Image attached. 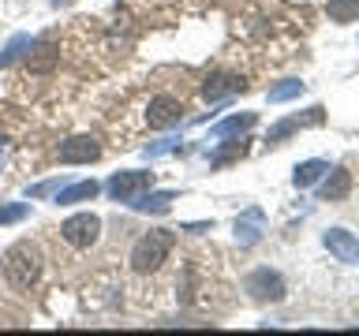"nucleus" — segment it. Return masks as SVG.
I'll use <instances>...</instances> for the list:
<instances>
[{
	"instance_id": "21",
	"label": "nucleus",
	"mask_w": 359,
	"mask_h": 336,
	"mask_svg": "<svg viewBox=\"0 0 359 336\" xmlns=\"http://www.w3.org/2000/svg\"><path fill=\"white\" fill-rule=\"evenodd\" d=\"M27 206H22V202H8V206H0V228H4V224H19V220H27Z\"/></svg>"
},
{
	"instance_id": "19",
	"label": "nucleus",
	"mask_w": 359,
	"mask_h": 336,
	"mask_svg": "<svg viewBox=\"0 0 359 336\" xmlns=\"http://www.w3.org/2000/svg\"><path fill=\"white\" fill-rule=\"evenodd\" d=\"M299 94H303L299 78H285V83H277L266 97H269V105H280V101H292V97H299Z\"/></svg>"
},
{
	"instance_id": "5",
	"label": "nucleus",
	"mask_w": 359,
	"mask_h": 336,
	"mask_svg": "<svg viewBox=\"0 0 359 336\" xmlns=\"http://www.w3.org/2000/svg\"><path fill=\"white\" fill-rule=\"evenodd\" d=\"M150 179H154L150 172H139V168H131V172H116V176H112L109 183H105V190H109V195L116 198V202H135L146 187H150Z\"/></svg>"
},
{
	"instance_id": "4",
	"label": "nucleus",
	"mask_w": 359,
	"mask_h": 336,
	"mask_svg": "<svg viewBox=\"0 0 359 336\" xmlns=\"http://www.w3.org/2000/svg\"><path fill=\"white\" fill-rule=\"evenodd\" d=\"M243 291L255 302H280L285 299V280H280V273H273V269H255V273L243 280Z\"/></svg>"
},
{
	"instance_id": "7",
	"label": "nucleus",
	"mask_w": 359,
	"mask_h": 336,
	"mask_svg": "<svg viewBox=\"0 0 359 336\" xmlns=\"http://www.w3.org/2000/svg\"><path fill=\"white\" fill-rule=\"evenodd\" d=\"M322 243H325V251H330L337 262H344V265H359V239L348 228H330L322 235Z\"/></svg>"
},
{
	"instance_id": "3",
	"label": "nucleus",
	"mask_w": 359,
	"mask_h": 336,
	"mask_svg": "<svg viewBox=\"0 0 359 336\" xmlns=\"http://www.w3.org/2000/svg\"><path fill=\"white\" fill-rule=\"evenodd\" d=\"M60 235H64V243H72V246H90V243H97V235H101V217L97 213H75V217H67L60 224Z\"/></svg>"
},
{
	"instance_id": "17",
	"label": "nucleus",
	"mask_w": 359,
	"mask_h": 336,
	"mask_svg": "<svg viewBox=\"0 0 359 336\" xmlns=\"http://www.w3.org/2000/svg\"><path fill=\"white\" fill-rule=\"evenodd\" d=\"M34 52L38 56H27V64H30V71H49V67L60 60V52H56V45H49V41H34Z\"/></svg>"
},
{
	"instance_id": "12",
	"label": "nucleus",
	"mask_w": 359,
	"mask_h": 336,
	"mask_svg": "<svg viewBox=\"0 0 359 336\" xmlns=\"http://www.w3.org/2000/svg\"><path fill=\"white\" fill-rule=\"evenodd\" d=\"M348 190H352V172H348V168H330L322 179V187H318V198L322 202H341V198H348Z\"/></svg>"
},
{
	"instance_id": "8",
	"label": "nucleus",
	"mask_w": 359,
	"mask_h": 336,
	"mask_svg": "<svg viewBox=\"0 0 359 336\" xmlns=\"http://www.w3.org/2000/svg\"><path fill=\"white\" fill-rule=\"evenodd\" d=\"M97 157H101V146L90 134H75V139L60 142V164H90Z\"/></svg>"
},
{
	"instance_id": "11",
	"label": "nucleus",
	"mask_w": 359,
	"mask_h": 336,
	"mask_svg": "<svg viewBox=\"0 0 359 336\" xmlns=\"http://www.w3.org/2000/svg\"><path fill=\"white\" fill-rule=\"evenodd\" d=\"M243 90H247V83L240 75L217 71V75H210L206 83H202V101H221L224 94H243Z\"/></svg>"
},
{
	"instance_id": "6",
	"label": "nucleus",
	"mask_w": 359,
	"mask_h": 336,
	"mask_svg": "<svg viewBox=\"0 0 359 336\" xmlns=\"http://www.w3.org/2000/svg\"><path fill=\"white\" fill-rule=\"evenodd\" d=\"M146 120H150L154 131H168V127H176V123L184 120V105H180L176 97H168V94H157L150 105H146Z\"/></svg>"
},
{
	"instance_id": "2",
	"label": "nucleus",
	"mask_w": 359,
	"mask_h": 336,
	"mask_svg": "<svg viewBox=\"0 0 359 336\" xmlns=\"http://www.w3.org/2000/svg\"><path fill=\"white\" fill-rule=\"evenodd\" d=\"M172 243H176V235L168 232V228L146 232L142 239L131 246V269H135V273H157L161 262L172 254Z\"/></svg>"
},
{
	"instance_id": "22",
	"label": "nucleus",
	"mask_w": 359,
	"mask_h": 336,
	"mask_svg": "<svg viewBox=\"0 0 359 336\" xmlns=\"http://www.w3.org/2000/svg\"><path fill=\"white\" fill-rule=\"evenodd\" d=\"M180 146V139H165V142H157V146H146V153L150 157H161V153H172Z\"/></svg>"
},
{
	"instance_id": "10",
	"label": "nucleus",
	"mask_w": 359,
	"mask_h": 336,
	"mask_svg": "<svg viewBox=\"0 0 359 336\" xmlns=\"http://www.w3.org/2000/svg\"><path fill=\"white\" fill-rule=\"evenodd\" d=\"M322 116H325V112H322L318 105H314V108H307V116H288V120H280V123H273V127H269L266 142H269V146L285 142L292 131H299V127H314V123H322Z\"/></svg>"
},
{
	"instance_id": "14",
	"label": "nucleus",
	"mask_w": 359,
	"mask_h": 336,
	"mask_svg": "<svg viewBox=\"0 0 359 336\" xmlns=\"http://www.w3.org/2000/svg\"><path fill=\"white\" fill-rule=\"evenodd\" d=\"M176 202V190H154V195H142L135 198V202H128L131 209H139V213H168V206Z\"/></svg>"
},
{
	"instance_id": "23",
	"label": "nucleus",
	"mask_w": 359,
	"mask_h": 336,
	"mask_svg": "<svg viewBox=\"0 0 359 336\" xmlns=\"http://www.w3.org/2000/svg\"><path fill=\"white\" fill-rule=\"evenodd\" d=\"M56 187H64L60 179H49V183H38V187H30V198H45V195H53Z\"/></svg>"
},
{
	"instance_id": "25",
	"label": "nucleus",
	"mask_w": 359,
	"mask_h": 336,
	"mask_svg": "<svg viewBox=\"0 0 359 336\" xmlns=\"http://www.w3.org/2000/svg\"><path fill=\"white\" fill-rule=\"evenodd\" d=\"M49 4H56V8H60V4H72V0H49Z\"/></svg>"
},
{
	"instance_id": "1",
	"label": "nucleus",
	"mask_w": 359,
	"mask_h": 336,
	"mask_svg": "<svg viewBox=\"0 0 359 336\" xmlns=\"http://www.w3.org/2000/svg\"><path fill=\"white\" fill-rule=\"evenodd\" d=\"M4 276H8V284L11 288H19V291H27L38 284V276H41V251L34 243H15V246H8V254H4Z\"/></svg>"
},
{
	"instance_id": "20",
	"label": "nucleus",
	"mask_w": 359,
	"mask_h": 336,
	"mask_svg": "<svg viewBox=\"0 0 359 336\" xmlns=\"http://www.w3.org/2000/svg\"><path fill=\"white\" fill-rule=\"evenodd\" d=\"M330 19L333 22H355L359 19V0H330Z\"/></svg>"
},
{
	"instance_id": "18",
	"label": "nucleus",
	"mask_w": 359,
	"mask_h": 336,
	"mask_svg": "<svg viewBox=\"0 0 359 336\" xmlns=\"http://www.w3.org/2000/svg\"><path fill=\"white\" fill-rule=\"evenodd\" d=\"M30 49H34V38H30V34H15V38L4 45V52H0V67H11L19 56H27Z\"/></svg>"
},
{
	"instance_id": "15",
	"label": "nucleus",
	"mask_w": 359,
	"mask_h": 336,
	"mask_svg": "<svg viewBox=\"0 0 359 336\" xmlns=\"http://www.w3.org/2000/svg\"><path fill=\"white\" fill-rule=\"evenodd\" d=\"M325 172H330V164H325V161H303V164H296V172H292V183H296L299 190H307V187L318 183Z\"/></svg>"
},
{
	"instance_id": "9",
	"label": "nucleus",
	"mask_w": 359,
	"mask_h": 336,
	"mask_svg": "<svg viewBox=\"0 0 359 336\" xmlns=\"http://www.w3.org/2000/svg\"><path fill=\"white\" fill-rule=\"evenodd\" d=\"M262 232H266V213L258 206L243 209L240 217H236V243L240 246H255L258 239H262Z\"/></svg>"
},
{
	"instance_id": "16",
	"label": "nucleus",
	"mask_w": 359,
	"mask_h": 336,
	"mask_svg": "<svg viewBox=\"0 0 359 336\" xmlns=\"http://www.w3.org/2000/svg\"><path fill=\"white\" fill-rule=\"evenodd\" d=\"M97 183L94 179H83V183H72V187H60V195H56V202H60V206H75V202H90L97 195Z\"/></svg>"
},
{
	"instance_id": "24",
	"label": "nucleus",
	"mask_w": 359,
	"mask_h": 336,
	"mask_svg": "<svg viewBox=\"0 0 359 336\" xmlns=\"http://www.w3.org/2000/svg\"><path fill=\"white\" fill-rule=\"evenodd\" d=\"M8 150H11V142L0 139V168H4V161H8Z\"/></svg>"
},
{
	"instance_id": "13",
	"label": "nucleus",
	"mask_w": 359,
	"mask_h": 336,
	"mask_svg": "<svg viewBox=\"0 0 359 336\" xmlns=\"http://www.w3.org/2000/svg\"><path fill=\"white\" fill-rule=\"evenodd\" d=\"M258 123V116L255 112H236V116H229V120H221L217 127H213L210 134L213 139H232V134H247Z\"/></svg>"
}]
</instances>
